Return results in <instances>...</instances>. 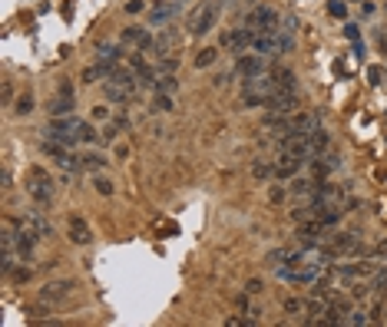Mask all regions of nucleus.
I'll use <instances>...</instances> for the list:
<instances>
[{
	"mask_svg": "<svg viewBox=\"0 0 387 327\" xmlns=\"http://www.w3.org/2000/svg\"><path fill=\"white\" fill-rule=\"evenodd\" d=\"M219 7H222V0H206V4L195 7L192 17H189V33H192V37H202V33L212 30L215 17H219Z\"/></svg>",
	"mask_w": 387,
	"mask_h": 327,
	"instance_id": "obj_1",
	"label": "nucleus"
},
{
	"mask_svg": "<svg viewBox=\"0 0 387 327\" xmlns=\"http://www.w3.org/2000/svg\"><path fill=\"white\" fill-rule=\"evenodd\" d=\"M76 129H80V122H76V119H70V116H53L50 126H47V139H53V142L73 149L76 139H80V132H76Z\"/></svg>",
	"mask_w": 387,
	"mask_h": 327,
	"instance_id": "obj_2",
	"label": "nucleus"
},
{
	"mask_svg": "<svg viewBox=\"0 0 387 327\" xmlns=\"http://www.w3.org/2000/svg\"><path fill=\"white\" fill-rule=\"evenodd\" d=\"M278 145H281V152H288V156L301 159V162H305L308 156H314V152H311V142H308V132H294V129H288V132H281Z\"/></svg>",
	"mask_w": 387,
	"mask_h": 327,
	"instance_id": "obj_3",
	"label": "nucleus"
},
{
	"mask_svg": "<svg viewBox=\"0 0 387 327\" xmlns=\"http://www.w3.org/2000/svg\"><path fill=\"white\" fill-rule=\"evenodd\" d=\"M27 192H30V198L37 202V205H50L53 198V182L47 179L43 169H30V182H27Z\"/></svg>",
	"mask_w": 387,
	"mask_h": 327,
	"instance_id": "obj_4",
	"label": "nucleus"
},
{
	"mask_svg": "<svg viewBox=\"0 0 387 327\" xmlns=\"http://www.w3.org/2000/svg\"><path fill=\"white\" fill-rule=\"evenodd\" d=\"M262 109L265 113H288L291 116L298 109V96H294V89H275L271 96H265Z\"/></svg>",
	"mask_w": 387,
	"mask_h": 327,
	"instance_id": "obj_5",
	"label": "nucleus"
},
{
	"mask_svg": "<svg viewBox=\"0 0 387 327\" xmlns=\"http://www.w3.org/2000/svg\"><path fill=\"white\" fill-rule=\"evenodd\" d=\"M13 225L24 228V232H33L37 238H53V225H50V221H47L40 212H24V215H17V218H13Z\"/></svg>",
	"mask_w": 387,
	"mask_h": 327,
	"instance_id": "obj_6",
	"label": "nucleus"
},
{
	"mask_svg": "<svg viewBox=\"0 0 387 327\" xmlns=\"http://www.w3.org/2000/svg\"><path fill=\"white\" fill-rule=\"evenodd\" d=\"M73 288H76L73 281H50V284L40 288V301L50 304V308H53V304H63L70 294H73Z\"/></svg>",
	"mask_w": 387,
	"mask_h": 327,
	"instance_id": "obj_7",
	"label": "nucleus"
},
{
	"mask_svg": "<svg viewBox=\"0 0 387 327\" xmlns=\"http://www.w3.org/2000/svg\"><path fill=\"white\" fill-rule=\"evenodd\" d=\"M248 27H255V30H265V33L281 30V27H278V13L271 10V7H255V10L248 13Z\"/></svg>",
	"mask_w": 387,
	"mask_h": 327,
	"instance_id": "obj_8",
	"label": "nucleus"
},
{
	"mask_svg": "<svg viewBox=\"0 0 387 327\" xmlns=\"http://www.w3.org/2000/svg\"><path fill=\"white\" fill-rule=\"evenodd\" d=\"M175 13H179V4H175V0H156L152 10H149V23L166 27L169 20H175Z\"/></svg>",
	"mask_w": 387,
	"mask_h": 327,
	"instance_id": "obj_9",
	"label": "nucleus"
},
{
	"mask_svg": "<svg viewBox=\"0 0 387 327\" xmlns=\"http://www.w3.org/2000/svg\"><path fill=\"white\" fill-rule=\"evenodd\" d=\"M235 73L238 76H258V73H265V57H262V53H242V57L235 60Z\"/></svg>",
	"mask_w": 387,
	"mask_h": 327,
	"instance_id": "obj_10",
	"label": "nucleus"
},
{
	"mask_svg": "<svg viewBox=\"0 0 387 327\" xmlns=\"http://www.w3.org/2000/svg\"><path fill=\"white\" fill-rule=\"evenodd\" d=\"M275 33H278V30H275ZM275 33L258 30L255 37H252V50L262 53V57H278V37H275Z\"/></svg>",
	"mask_w": 387,
	"mask_h": 327,
	"instance_id": "obj_11",
	"label": "nucleus"
},
{
	"mask_svg": "<svg viewBox=\"0 0 387 327\" xmlns=\"http://www.w3.org/2000/svg\"><path fill=\"white\" fill-rule=\"evenodd\" d=\"M123 43L139 46V50H152V46H156V40H152L146 30H139V27H126V30H123Z\"/></svg>",
	"mask_w": 387,
	"mask_h": 327,
	"instance_id": "obj_12",
	"label": "nucleus"
},
{
	"mask_svg": "<svg viewBox=\"0 0 387 327\" xmlns=\"http://www.w3.org/2000/svg\"><path fill=\"white\" fill-rule=\"evenodd\" d=\"M70 241L73 245H89L93 241V232H89V225L83 218H70Z\"/></svg>",
	"mask_w": 387,
	"mask_h": 327,
	"instance_id": "obj_13",
	"label": "nucleus"
},
{
	"mask_svg": "<svg viewBox=\"0 0 387 327\" xmlns=\"http://www.w3.org/2000/svg\"><path fill=\"white\" fill-rule=\"evenodd\" d=\"M298 169H301V159H294V156H281V162L275 165V179H281V182H285V179H294L298 175Z\"/></svg>",
	"mask_w": 387,
	"mask_h": 327,
	"instance_id": "obj_14",
	"label": "nucleus"
},
{
	"mask_svg": "<svg viewBox=\"0 0 387 327\" xmlns=\"http://www.w3.org/2000/svg\"><path fill=\"white\" fill-rule=\"evenodd\" d=\"M252 37H255V33H252L248 27H242V30L225 33V43H229L232 50H238V53H242V50H248V46H252Z\"/></svg>",
	"mask_w": 387,
	"mask_h": 327,
	"instance_id": "obj_15",
	"label": "nucleus"
},
{
	"mask_svg": "<svg viewBox=\"0 0 387 327\" xmlns=\"http://www.w3.org/2000/svg\"><path fill=\"white\" fill-rule=\"evenodd\" d=\"M314 126H318V119H314L311 113H298V109H294V113L288 116V129H294V132H311Z\"/></svg>",
	"mask_w": 387,
	"mask_h": 327,
	"instance_id": "obj_16",
	"label": "nucleus"
},
{
	"mask_svg": "<svg viewBox=\"0 0 387 327\" xmlns=\"http://www.w3.org/2000/svg\"><path fill=\"white\" fill-rule=\"evenodd\" d=\"M308 142H311V152L314 156H321V152H328V132L321 126H314L311 132H308Z\"/></svg>",
	"mask_w": 387,
	"mask_h": 327,
	"instance_id": "obj_17",
	"label": "nucleus"
},
{
	"mask_svg": "<svg viewBox=\"0 0 387 327\" xmlns=\"http://www.w3.org/2000/svg\"><path fill=\"white\" fill-rule=\"evenodd\" d=\"M73 109H76L73 96H63V93H60V99H53V103H50V116H70Z\"/></svg>",
	"mask_w": 387,
	"mask_h": 327,
	"instance_id": "obj_18",
	"label": "nucleus"
},
{
	"mask_svg": "<svg viewBox=\"0 0 387 327\" xmlns=\"http://www.w3.org/2000/svg\"><path fill=\"white\" fill-rule=\"evenodd\" d=\"M103 93H106L112 103H126V99L132 96V89H126V86H119V83H109V80H106V86H103Z\"/></svg>",
	"mask_w": 387,
	"mask_h": 327,
	"instance_id": "obj_19",
	"label": "nucleus"
},
{
	"mask_svg": "<svg viewBox=\"0 0 387 327\" xmlns=\"http://www.w3.org/2000/svg\"><path fill=\"white\" fill-rule=\"evenodd\" d=\"M288 192H291V195H311L314 192V179H298L294 175L291 185H288Z\"/></svg>",
	"mask_w": 387,
	"mask_h": 327,
	"instance_id": "obj_20",
	"label": "nucleus"
},
{
	"mask_svg": "<svg viewBox=\"0 0 387 327\" xmlns=\"http://www.w3.org/2000/svg\"><path fill=\"white\" fill-rule=\"evenodd\" d=\"M252 179H255V182H268V179H275V169H271L268 162H262V159H258V162L252 165Z\"/></svg>",
	"mask_w": 387,
	"mask_h": 327,
	"instance_id": "obj_21",
	"label": "nucleus"
},
{
	"mask_svg": "<svg viewBox=\"0 0 387 327\" xmlns=\"http://www.w3.org/2000/svg\"><path fill=\"white\" fill-rule=\"evenodd\" d=\"M275 86L278 89H294V73L291 69H275Z\"/></svg>",
	"mask_w": 387,
	"mask_h": 327,
	"instance_id": "obj_22",
	"label": "nucleus"
},
{
	"mask_svg": "<svg viewBox=\"0 0 387 327\" xmlns=\"http://www.w3.org/2000/svg\"><path fill=\"white\" fill-rule=\"evenodd\" d=\"M371 291H374L377 297H387V271H381V274L371 278Z\"/></svg>",
	"mask_w": 387,
	"mask_h": 327,
	"instance_id": "obj_23",
	"label": "nucleus"
},
{
	"mask_svg": "<svg viewBox=\"0 0 387 327\" xmlns=\"http://www.w3.org/2000/svg\"><path fill=\"white\" fill-rule=\"evenodd\" d=\"M175 103H172V93H156V99H152V109H159V113H169Z\"/></svg>",
	"mask_w": 387,
	"mask_h": 327,
	"instance_id": "obj_24",
	"label": "nucleus"
},
{
	"mask_svg": "<svg viewBox=\"0 0 387 327\" xmlns=\"http://www.w3.org/2000/svg\"><path fill=\"white\" fill-rule=\"evenodd\" d=\"M103 162H106V159H103V156H96V152H86V156H83V169H89V172L103 169Z\"/></svg>",
	"mask_w": 387,
	"mask_h": 327,
	"instance_id": "obj_25",
	"label": "nucleus"
},
{
	"mask_svg": "<svg viewBox=\"0 0 387 327\" xmlns=\"http://www.w3.org/2000/svg\"><path fill=\"white\" fill-rule=\"evenodd\" d=\"M80 139L83 142H96V139H100V132H96L93 122H80Z\"/></svg>",
	"mask_w": 387,
	"mask_h": 327,
	"instance_id": "obj_26",
	"label": "nucleus"
},
{
	"mask_svg": "<svg viewBox=\"0 0 387 327\" xmlns=\"http://www.w3.org/2000/svg\"><path fill=\"white\" fill-rule=\"evenodd\" d=\"M212 63H215V50H199V53H195V66H199V69H206Z\"/></svg>",
	"mask_w": 387,
	"mask_h": 327,
	"instance_id": "obj_27",
	"label": "nucleus"
},
{
	"mask_svg": "<svg viewBox=\"0 0 387 327\" xmlns=\"http://www.w3.org/2000/svg\"><path fill=\"white\" fill-rule=\"evenodd\" d=\"M368 83L371 86H381L384 83V66H368Z\"/></svg>",
	"mask_w": 387,
	"mask_h": 327,
	"instance_id": "obj_28",
	"label": "nucleus"
},
{
	"mask_svg": "<svg viewBox=\"0 0 387 327\" xmlns=\"http://www.w3.org/2000/svg\"><path fill=\"white\" fill-rule=\"evenodd\" d=\"M344 324H354V327H364V324H371V317L364 314V311H351V314H348V321H344Z\"/></svg>",
	"mask_w": 387,
	"mask_h": 327,
	"instance_id": "obj_29",
	"label": "nucleus"
},
{
	"mask_svg": "<svg viewBox=\"0 0 387 327\" xmlns=\"http://www.w3.org/2000/svg\"><path fill=\"white\" fill-rule=\"evenodd\" d=\"M308 304H301L298 297H285V314H301Z\"/></svg>",
	"mask_w": 387,
	"mask_h": 327,
	"instance_id": "obj_30",
	"label": "nucleus"
},
{
	"mask_svg": "<svg viewBox=\"0 0 387 327\" xmlns=\"http://www.w3.org/2000/svg\"><path fill=\"white\" fill-rule=\"evenodd\" d=\"M119 57H123V50H119V46H100V60H112V63H116Z\"/></svg>",
	"mask_w": 387,
	"mask_h": 327,
	"instance_id": "obj_31",
	"label": "nucleus"
},
{
	"mask_svg": "<svg viewBox=\"0 0 387 327\" xmlns=\"http://www.w3.org/2000/svg\"><path fill=\"white\" fill-rule=\"evenodd\" d=\"M30 109H33V96H30V93H24V96L17 99V113H20V116H27Z\"/></svg>",
	"mask_w": 387,
	"mask_h": 327,
	"instance_id": "obj_32",
	"label": "nucleus"
},
{
	"mask_svg": "<svg viewBox=\"0 0 387 327\" xmlns=\"http://www.w3.org/2000/svg\"><path fill=\"white\" fill-rule=\"evenodd\" d=\"M93 185H96V192H100V195H112V182H109V179L96 175V179H93Z\"/></svg>",
	"mask_w": 387,
	"mask_h": 327,
	"instance_id": "obj_33",
	"label": "nucleus"
},
{
	"mask_svg": "<svg viewBox=\"0 0 387 327\" xmlns=\"http://www.w3.org/2000/svg\"><path fill=\"white\" fill-rule=\"evenodd\" d=\"M268 202L281 205V202H285V189H281V185H271V189H268Z\"/></svg>",
	"mask_w": 387,
	"mask_h": 327,
	"instance_id": "obj_34",
	"label": "nucleus"
},
{
	"mask_svg": "<svg viewBox=\"0 0 387 327\" xmlns=\"http://www.w3.org/2000/svg\"><path fill=\"white\" fill-rule=\"evenodd\" d=\"M245 291H248V297H258V294H262V291H265V284H262V281H255V278H252V281L245 284Z\"/></svg>",
	"mask_w": 387,
	"mask_h": 327,
	"instance_id": "obj_35",
	"label": "nucleus"
},
{
	"mask_svg": "<svg viewBox=\"0 0 387 327\" xmlns=\"http://www.w3.org/2000/svg\"><path fill=\"white\" fill-rule=\"evenodd\" d=\"M288 255H291V251H285V248H278V251H271V255H268V261H271V264L278 268L281 261H288Z\"/></svg>",
	"mask_w": 387,
	"mask_h": 327,
	"instance_id": "obj_36",
	"label": "nucleus"
},
{
	"mask_svg": "<svg viewBox=\"0 0 387 327\" xmlns=\"http://www.w3.org/2000/svg\"><path fill=\"white\" fill-rule=\"evenodd\" d=\"M100 76H103V69H100V66H89L86 73H83V83H96Z\"/></svg>",
	"mask_w": 387,
	"mask_h": 327,
	"instance_id": "obj_37",
	"label": "nucleus"
},
{
	"mask_svg": "<svg viewBox=\"0 0 387 327\" xmlns=\"http://www.w3.org/2000/svg\"><path fill=\"white\" fill-rule=\"evenodd\" d=\"M328 13H331V17H344V4H337V0H331V4H328Z\"/></svg>",
	"mask_w": 387,
	"mask_h": 327,
	"instance_id": "obj_38",
	"label": "nucleus"
},
{
	"mask_svg": "<svg viewBox=\"0 0 387 327\" xmlns=\"http://www.w3.org/2000/svg\"><path fill=\"white\" fill-rule=\"evenodd\" d=\"M10 278H13V281H27V278H30V271H27V268H17Z\"/></svg>",
	"mask_w": 387,
	"mask_h": 327,
	"instance_id": "obj_39",
	"label": "nucleus"
},
{
	"mask_svg": "<svg viewBox=\"0 0 387 327\" xmlns=\"http://www.w3.org/2000/svg\"><path fill=\"white\" fill-rule=\"evenodd\" d=\"M159 69H163V73H172V69H175V60H163V63H159Z\"/></svg>",
	"mask_w": 387,
	"mask_h": 327,
	"instance_id": "obj_40",
	"label": "nucleus"
},
{
	"mask_svg": "<svg viewBox=\"0 0 387 327\" xmlns=\"http://www.w3.org/2000/svg\"><path fill=\"white\" fill-rule=\"evenodd\" d=\"M126 10H129V13H139V10H143V0H129V4H126Z\"/></svg>",
	"mask_w": 387,
	"mask_h": 327,
	"instance_id": "obj_41",
	"label": "nucleus"
},
{
	"mask_svg": "<svg viewBox=\"0 0 387 327\" xmlns=\"http://www.w3.org/2000/svg\"><path fill=\"white\" fill-rule=\"evenodd\" d=\"M344 33H348L351 40H357V27H354V23H348V27H344Z\"/></svg>",
	"mask_w": 387,
	"mask_h": 327,
	"instance_id": "obj_42",
	"label": "nucleus"
},
{
	"mask_svg": "<svg viewBox=\"0 0 387 327\" xmlns=\"http://www.w3.org/2000/svg\"><path fill=\"white\" fill-rule=\"evenodd\" d=\"M377 255H387V241H381V245H377Z\"/></svg>",
	"mask_w": 387,
	"mask_h": 327,
	"instance_id": "obj_43",
	"label": "nucleus"
},
{
	"mask_svg": "<svg viewBox=\"0 0 387 327\" xmlns=\"http://www.w3.org/2000/svg\"><path fill=\"white\" fill-rule=\"evenodd\" d=\"M175 4H179V0H175Z\"/></svg>",
	"mask_w": 387,
	"mask_h": 327,
	"instance_id": "obj_44",
	"label": "nucleus"
}]
</instances>
